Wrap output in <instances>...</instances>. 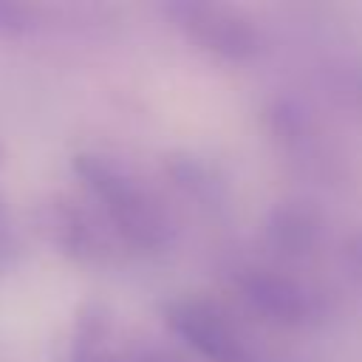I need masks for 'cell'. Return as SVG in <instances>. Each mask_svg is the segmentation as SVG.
I'll return each mask as SVG.
<instances>
[{"label":"cell","mask_w":362,"mask_h":362,"mask_svg":"<svg viewBox=\"0 0 362 362\" xmlns=\"http://www.w3.org/2000/svg\"><path fill=\"white\" fill-rule=\"evenodd\" d=\"M71 167L96 195L110 223L130 246L156 252L173 240V223L164 206L119 161L99 153H76Z\"/></svg>","instance_id":"6da1fadb"},{"label":"cell","mask_w":362,"mask_h":362,"mask_svg":"<svg viewBox=\"0 0 362 362\" xmlns=\"http://www.w3.org/2000/svg\"><path fill=\"white\" fill-rule=\"evenodd\" d=\"M164 11L195 45H201L223 62H249L257 57L263 45L257 25L229 6L178 0L164 6Z\"/></svg>","instance_id":"7a4b0ae2"},{"label":"cell","mask_w":362,"mask_h":362,"mask_svg":"<svg viewBox=\"0 0 362 362\" xmlns=\"http://www.w3.org/2000/svg\"><path fill=\"white\" fill-rule=\"evenodd\" d=\"M170 331L209 362H260L240 334L206 303L173 300L164 305Z\"/></svg>","instance_id":"3957f363"},{"label":"cell","mask_w":362,"mask_h":362,"mask_svg":"<svg viewBox=\"0 0 362 362\" xmlns=\"http://www.w3.org/2000/svg\"><path fill=\"white\" fill-rule=\"evenodd\" d=\"M243 303L274 325L300 328L317 317V297L303 283L274 272H246L238 280Z\"/></svg>","instance_id":"277c9868"},{"label":"cell","mask_w":362,"mask_h":362,"mask_svg":"<svg viewBox=\"0 0 362 362\" xmlns=\"http://www.w3.org/2000/svg\"><path fill=\"white\" fill-rule=\"evenodd\" d=\"M322 235V221L314 206L303 201H277L263 215L266 243L286 257H305Z\"/></svg>","instance_id":"5b68a950"},{"label":"cell","mask_w":362,"mask_h":362,"mask_svg":"<svg viewBox=\"0 0 362 362\" xmlns=\"http://www.w3.org/2000/svg\"><path fill=\"white\" fill-rule=\"evenodd\" d=\"M37 229L65 257L93 260L99 255V238H96L90 221L71 201L57 198V201L42 204L37 209Z\"/></svg>","instance_id":"8992f818"},{"label":"cell","mask_w":362,"mask_h":362,"mask_svg":"<svg viewBox=\"0 0 362 362\" xmlns=\"http://www.w3.org/2000/svg\"><path fill=\"white\" fill-rule=\"evenodd\" d=\"M263 119L269 124V133L277 139L280 147H286L291 156H308L317 147V133L308 110L291 99V96H274L263 107Z\"/></svg>","instance_id":"52a82bcc"},{"label":"cell","mask_w":362,"mask_h":362,"mask_svg":"<svg viewBox=\"0 0 362 362\" xmlns=\"http://www.w3.org/2000/svg\"><path fill=\"white\" fill-rule=\"evenodd\" d=\"M110 337V314L102 303H85L76 314L74 337H71V362H99L107 356Z\"/></svg>","instance_id":"ba28073f"},{"label":"cell","mask_w":362,"mask_h":362,"mask_svg":"<svg viewBox=\"0 0 362 362\" xmlns=\"http://www.w3.org/2000/svg\"><path fill=\"white\" fill-rule=\"evenodd\" d=\"M167 175L192 198L215 204L223 195V178L215 173V167H209L201 156L192 153H175L167 158Z\"/></svg>","instance_id":"9c48e42d"},{"label":"cell","mask_w":362,"mask_h":362,"mask_svg":"<svg viewBox=\"0 0 362 362\" xmlns=\"http://www.w3.org/2000/svg\"><path fill=\"white\" fill-rule=\"evenodd\" d=\"M34 28V20L28 14L25 6L20 3H8V0H0V37H23Z\"/></svg>","instance_id":"30bf717a"},{"label":"cell","mask_w":362,"mask_h":362,"mask_svg":"<svg viewBox=\"0 0 362 362\" xmlns=\"http://www.w3.org/2000/svg\"><path fill=\"white\" fill-rule=\"evenodd\" d=\"M17 255V238L11 229V218H8V206L6 198L0 192V269H6Z\"/></svg>","instance_id":"8fae6325"},{"label":"cell","mask_w":362,"mask_h":362,"mask_svg":"<svg viewBox=\"0 0 362 362\" xmlns=\"http://www.w3.org/2000/svg\"><path fill=\"white\" fill-rule=\"evenodd\" d=\"M342 260H345L348 272H351L356 280H362V229H356V232L345 240V246H342Z\"/></svg>","instance_id":"7c38bea8"},{"label":"cell","mask_w":362,"mask_h":362,"mask_svg":"<svg viewBox=\"0 0 362 362\" xmlns=\"http://www.w3.org/2000/svg\"><path fill=\"white\" fill-rule=\"evenodd\" d=\"M127 362H178V359L164 354V351H147V354H139V356H133Z\"/></svg>","instance_id":"4fadbf2b"},{"label":"cell","mask_w":362,"mask_h":362,"mask_svg":"<svg viewBox=\"0 0 362 362\" xmlns=\"http://www.w3.org/2000/svg\"><path fill=\"white\" fill-rule=\"evenodd\" d=\"M99 362H127V359H122V356H116V354H107V356H102Z\"/></svg>","instance_id":"5bb4252c"}]
</instances>
